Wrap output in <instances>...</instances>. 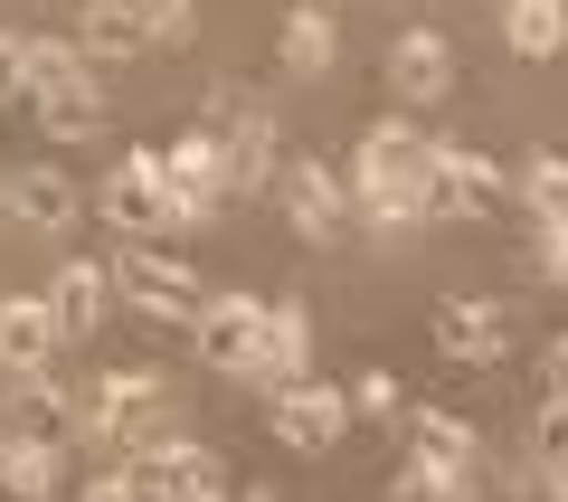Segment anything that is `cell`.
Wrapping results in <instances>:
<instances>
[{
	"label": "cell",
	"instance_id": "6da1fadb",
	"mask_svg": "<svg viewBox=\"0 0 568 502\" xmlns=\"http://www.w3.org/2000/svg\"><path fill=\"white\" fill-rule=\"evenodd\" d=\"M171 418V380L162 370H95V380H77V418H67V445H85V455H123L133 436H152V426Z\"/></svg>",
	"mask_w": 568,
	"mask_h": 502
},
{
	"label": "cell",
	"instance_id": "7a4b0ae2",
	"mask_svg": "<svg viewBox=\"0 0 568 502\" xmlns=\"http://www.w3.org/2000/svg\"><path fill=\"white\" fill-rule=\"evenodd\" d=\"M20 104L39 114L48 142H95L114 123L104 114V77L77 58V39H29V96Z\"/></svg>",
	"mask_w": 568,
	"mask_h": 502
},
{
	"label": "cell",
	"instance_id": "3957f363",
	"mask_svg": "<svg viewBox=\"0 0 568 502\" xmlns=\"http://www.w3.org/2000/svg\"><path fill=\"white\" fill-rule=\"evenodd\" d=\"M123 483H133L142 502H219L227 493V464H219V445L209 436H190V426H152V436H133L123 445Z\"/></svg>",
	"mask_w": 568,
	"mask_h": 502
},
{
	"label": "cell",
	"instance_id": "277c9868",
	"mask_svg": "<svg viewBox=\"0 0 568 502\" xmlns=\"http://www.w3.org/2000/svg\"><path fill=\"white\" fill-rule=\"evenodd\" d=\"M104 275H114V294L133 303L142 322H200V303H209L200 275H190V265L171 257L162 238H133L123 257H104Z\"/></svg>",
	"mask_w": 568,
	"mask_h": 502
},
{
	"label": "cell",
	"instance_id": "5b68a950",
	"mask_svg": "<svg viewBox=\"0 0 568 502\" xmlns=\"http://www.w3.org/2000/svg\"><path fill=\"white\" fill-rule=\"evenodd\" d=\"M95 219L114 228H142V238H181V200L162 190V152H142V142H123L114 161H104V181H95Z\"/></svg>",
	"mask_w": 568,
	"mask_h": 502
},
{
	"label": "cell",
	"instance_id": "8992f818",
	"mask_svg": "<svg viewBox=\"0 0 568 502\" xmlns=\"http://www.w3.org/2000/svg\"><path fill=\"white\" fill-rule=\"evenodd\" d=\"M265 200L284 209V228H294L304 247H332L351 228V190H342V171H332L323 152H284L275 181H265Z\"/></svg>",
	"mask_w": 568,
	"mask_h": 502
},
{
	"label": "cell",
	"instance_id": "52a82bcc",
	"mask_svg": "<svg viewBox=\"0 0 568 502\" xmlns=\"http://www.w3.org/2000/svg\"><path fill=\"white\" fill-rule=\"evenodd\" d=\"M503 200H511V181L493 171L484 152H465V142H426V219L474 228V219H503Z\"/></svg>",
	"mask_w": 568,
	"mask_h": 502
},
{
	"label": "cell",
	"instance_id": "ba28073f",
	"mask_svg": "<svg viewBox=\"0 0 568 502\" xmlns=\"http://www.w3.org/2000/svg\"><path fill=\"white\" fill-rule=\"evenodd\" d=\"M342 426H351V399L332 380H275L265 389V436L275 445H294V455H332V445H342Z\"/></svg>",
	"mask_w": 568,
	"mask_h": 502
},
{
	"label": "cell",
	"instance_id": "9c48e42d",
	"mask_svg": "<svg viewBox=\"0 0 568 502\" xmlns=\"http://www.w3.org/2000/svg\"><path fill=\"white\" fill-rule=\"evenodd\" d=\"M190 342L219 380H265V294H209Z\"/></svg>",
	"mask_w": 568,
	"mask_h": 502
},
{
	"label": "cell",
	"instance_id": "30bf717a",
	"mask_svg": "<svg viewBox=\"0 0 568 502\" xmlns=\"http://www.w3.org/2000/svg\"><path fill=\"white\" fill-rule=\"evenodd\" d=\"M152 152H162V190L181 200V219L209 228L227 209V152H219V133H209V123H181V133L152 142Z\"/></svg>",
	"mask_w": 568,
	"mask_h": 502
},
{
	"label": "cell",
	"instance_id": "8fae6325",
	"mask_svg": "<svg viewBox=\"0 0 568 502\" xmlns=\"http://www.w3.org/2000/svg\"><path fill=\"white\" fill-rule=\"evenodd\" d=\"M388 96H398V114L455 96V48H446V29H398V39H388Z\"/></svg>",
	"mask_w": 568,
	"mask_h": 502
},
{
	"label": "cell",
	"instance_id": "7c38bea8",
	"mask_svg": "<svg viewBox=\"0 0 568 502\" xmlns=\"http://www.w3.org/2000/svg\"><path fill=\"white\" fill-rule=\"evenodd\" d=\"M436 351L465 361V370H493L511 351V313L493 294H446V303H436Z\"/></svg>",
	"mask_w": 568,
	"mask_h": 502
},
{
	"label": "cell",
	"instance_id": "4fadbf2b",
	"mask_svg": "<svg viewBox=\"0 0 568 502\" xmlns=\"http://www.w3.org/2000/svg\"><path fill=\"white\" fill-rule=\"evenodd\" d=\"M388 181H426V133L407 114H379L351 142V181L342 190H388Z\"/></svg>",
	"mask_w": 568,
	"mask_h": 502
},
{
	"label": "cell",
	"instance_id": "5bb4252c",
	"mask_svg": "<svg viewBox=\"0 0 568 502\" xmlns=\"http://www.w3.org/2000/svg\"><path fill=\"white\" fill-rule=\"evenodd\" d=\"M0 209H10L20 228H77V219H85V190L67 181L58 161H29V171L0 181Z\"/></svg>",
	"mask_w": 568,
	"mask_h": 502
},
{
	"label": "cell",
	"instance_id": "9a60e30c",
	"mask_svg": "<svg viewBox=\"0 0 568 502\" xmlns=\"http://www.w3.org/2000/svg\"><path fill=\"white\" fill-rule=\"evenodd\" d=\"M67 464H77L67 436H10L0 445V493L10 502H67Z\"/></svg>",
	"mask_w": 568,
	"mask_h": 502
},
{
	"label": "cell",
	"instance_id": "2e32d148",
	"mask_svg": "<svg viewBox=\"0 0 568 502\" xmlns=\"http://www.w3.org/2000/svg\"><path fill=\"white\" fill-rule=\"evenodd\" d=\"M48 313H58V342H85V332L114 313V275H104V257L58 265V284H48Z\"/></svg>",
	"mask_w": 568,
	"mask_h": 502
},
{
	"label": "cell",
	"instance_id": "e0dca14e",
	"mask_svg": "<svg viewBox=\"0 0 568 502\" xmlns=\"http://www.w3.org/2000/svg\"><path fill=\"white\" fill-rule=\"evenodd\" d=\"M58 313H48V294H0V370H48L58 361Z\"/></svg>",
	"mask_w": 568,
	"mask_h": 502
},
{
	"label": "cell",
	"instance_id": "ac0fdd59",
	"mask_svg": "<svg viewBox=\"0 0 568 502\" xmlns=\"http://www.w3.org/2000/svg\"><path fill=\"white\" fill-rule=\"evenodd\" d=\"M67 418H77V380H58V361L10 370V436H67Z\"/></svg>",
	"mask_w": 568,
	"mask_h": 502
},
{
	"label": "cell",
	"instance_id": "d6986e66",
	"mask_svg": "<svg viewBox=\"0 0 568 502\" xmlns=\"http://www.w3.org/2000/svg\"><path fill=\"white\" fill-rule=\"evenodd\" d=\"M67 39H77V58L85 67H114V58H142V20H133V0H77V29H67Z\"/></svg>",
	"mask_w": 568,
	"mask_h": 502
},
{
	"label": "cell",
	"instance_id": "ffe728a7",
	"mask_svg": "<svg viewBox=\"0 0 568 502\" xmlns=\"http://www.w3.org/2000/svg\"><path fill=\"white\" fill-rule=\"evenodd\" d=\"M304 370H313V313L294 294H275V303H265V389L304 380Z\"/></svg>",
	"mask_w": 568,
	"mask_h": 502
},
{
	"label": "cell",
	"instance_id": "44dd1931",
	"mask_svg": "<svg viewBox=\"0 0 568 502\" xmlns=\"http://www.w3.org/2000/svg\"><path fill=\"white\" fill-rule=\"evenodd\" d=\"M332 58H342L332 10H294V20L275 29V67H284V77H332Z\"/></svg>",
	"mask_w": 568,
	"mask_h": 502
},
{
	"label": "cell",
	"instance_id": "7402d4cb",
	"mask_svg": "<svg viewBox=\"0 0 568 502\" xmlns=\"http://www.w3.org/2000/svg\"><path fill=\"white\" fill-rule=\"evenodd\" d=\"M388 502H484V474L474 464H436V455H407L388 474Z\"/></svg>",
	"mask_w": 568,
	"mask_h": 502
},
{
	"label": "cell",
	"instance_id": "603a6c76",
	"mask_svg": "<svg viewBox=\"0 0 568 502\" xmlns=\"http://www.w3.org/2000/svg\"><path fill=\"white\" fill-rule=\"evenodd\" d=\"M398 418H407V455H436V464H474L484 455L474 418H455V408H398Z\"/></svg>",
	"mask_w": 568,
	"mask_h": 502
},
{
	"label": "cell",
	"instance_id": "cb8c5ba5",
	"mask_svg": "<svg viewBox=\"0 0 568 502\" xmlns=\"http://www.w3.org/2000/svg\"><path fill=\"white\" fill-rule=\"evenodd\" d=\"M503 48L511 58H559L568 48V0H503Z\"/></svg>",
	"mask_w": 568,
	"mask_h": 502
},
{
	"label": "cell",
	"instance_id": "d4e9b609",
	"mask_svg": "<svg viewBox=\"0 0 568 502\" xmlns=\"http://www.w3.org/2000/svg\"><path fill=\"white\" fill-rule=\"evenodd\" d=\"M351 209H361V228H379V238H407V228L426 219V181H388V190H351Z\"/></svg>",
	"mask_w": 568,
	"mask_h": 502
},
{
	"label": "cell",
	"instance_id": "484cf974",
	"mask_svg": "<svg viewBox=\"0 0 568 502\" xmlns=\"http://www.w3.org/2000/svg\"><path fill=\"white\" fill-rule=\"evenodd\" d=\"M511 200L530 209V219H568V152H530L521 161V190Z\"/></svg>",
	"mask_w": 568,
	"mask_h": 502
},
{
	"label": "cell",
	"instance_id": "4316f807",
	"mask_svg": "<svg viewBox=\"0 0 568 502\" xmlns=\"http://www.w3.org/2000/svg\"><path fill=\"white\" fill-rule=\"evenodd\" d=\"M342 399H351V418H398V408H407V389H398V370H361V380H351Z\"/></svg>",
	"mask_w": 568,
	"mask_h": 502
},
{
	"label": "cell",
	"instance_id": "83f0119b",
	"mask_svg": "<svg viewBox=\"0 0 568 502\" xmlns=\"http://www.w3.org/2000/svg\"><path fill=\"white\" fill-rule=\"evenodd\" d=\"M190 10H200V0H133V20H142V39L162 48V39H181L190 29Z\"/></svg>",
	"mask_w": 568,
	"mask_h": 502
},
{
	"label": "cell",
	"instance_id": "f1b7e54d",
	"mask_svg": "<svg viewBox=\"0 0 568 502\" xmlns=\"http://www.w3.org/2000/svg\"><path fill=\"white\" fill-rule=\"evenodd\" d=\"M530 265H540L549 284H568V219H540V228H530Z\"/></svg>",
	"mask_w": 568,
	"mask_h": 502
},
{
	"label": "cell",
	"instance_id": "f546056e",
	"mask_svg": "<svg viewBox=\"0 0 568 502\" xmlns=\"http://www.w3.org/2000/svg\"><path fill=\"white\" fill-rule=\"evenodd\" d=\"M20 96H29V39L0 29V104H20Z\"/></svg>",
	"mask_w": 568,
	"mask_h": 502
},
{
	"label": "cell",
	"instance_id": "4dcf8cb0",
	"mask_svg": "<svg viewBox=\"0 0 568 502\" xmlns=\"http://www.w3.org/2000/svg\"><path fill=\"white\" fill-rule=\"evenodd\" d=\"M530 436H540V455H568V389H549V399H540Z\"/></svg>",
	"mask_w": 568,
	"mask_h": 502
},
{
	"label": "cell",
	"instance_id": "1f68e13d",
	"mask_svg": "<svg viewBox=\"0 0 568 502\" xmlns=\"http://www.w3.org/2000/svg\"><path fill=\"white\" fill-rule=\"evenodd\" d=\"M77 502H142V493H133V483H123V464H104V474H95V483H85V493H77Z\"/></svg>",
	"mask_w": 568,
	"mask_h": 502
},
{
	"label": "cell",
	"instance_id": "d6a6232c",
	"mask_svg": "<svg viewBox=\"0 0 568 502\" xmlns=\"http://www.w3.org/2000/svg\"><path fill=\"white\" fill-rule=\"evenodd\" d=\"M540 380H549V389H568V332H549V351H540Z\"/></svg>",
	"mask_w": 568,
	"mask_h": 502
},
{
	"label": "cell",
	"instance_id": "836d02e7",
	"mask_svg": "<svg viewBox=\"0 0 568 502\" xmlns=\"http://www.w3.org/2000/svg\"><path fill=\"white\" fill-rule=\"evenodd\" d=\"M540 493H549V502H568V455H540Z\"/></svg>",
	"mask_w": 568,
	"mask_h": 502
},
{
	"label": "cell",
	"instance_id": "e575fe53",
	"mask_svg": "<svg viewBox=\"0 0 568 502\" xmlns=\"http://www.w3.org/2000/svg\"><path fill=\"white\" fill-rule=\"evenodd\" d=\"M304 10H342V0H304Z\"/></svg>",
	"mask_w": 568,
	"mask_h": 502
},
{
	"label": "cell",
	"instance_id": "d590c367",
	"mask_svg": "<svg viewBox=\"0 0 568 502\" xmlns=\"http://www.w3.org/2000/svg\"><path fill=\"white\" fill-rule=\"evenodd\" d=\"M0 445H10V418H0Z\"/></svg>",
	"mask_w": 568,
	"mask_h": 502
}]
</instances>
